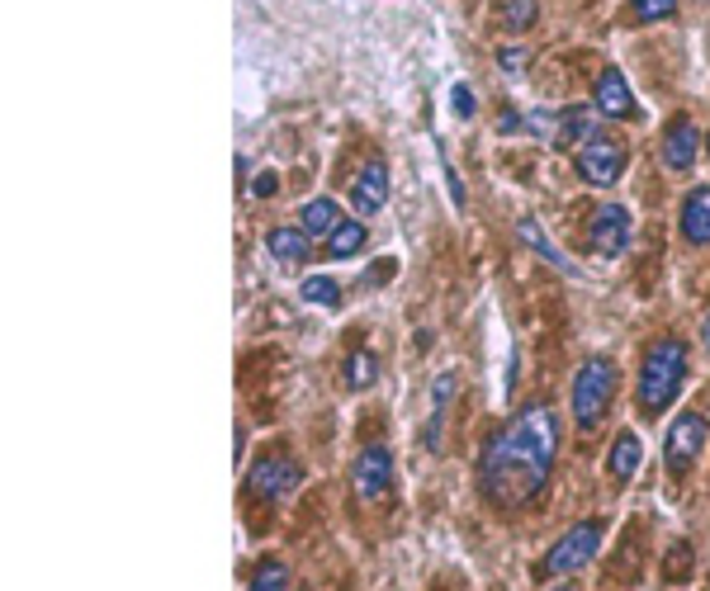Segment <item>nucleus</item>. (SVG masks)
Returning <instances> with one entry per match:
<instances>
[{
	"mask_svg": "<svg viewBox=\"0 0 710 591\" xmlns=\"http://www.w3.org/2000/svg\"><path fill=\"white\" fill-rule=\"evenodd\" d=\"M555 455H559V411L530 403L484 440L478 488H484L493 507H526L549 482Z\"/></svg>",
	"mask_w": 710,
	"mask_h": 591,
	"instance_id": "nucleus-1",
	"label": "nucleus"
},
{
	"mask_svg": "<svg viewBox=\"0 0 710 591\" xmlns=\"http://www.w3.org/2000/svg\"><path fill=\"white\" fill-rule=\"evenodd\" d=\"M682 379H687V342L682 336H659L645 360H639V388L635 398L639 407L649 411V417H659V411L682 393Z\"/></svg>",
	"mask_w": 710,
	"mask_h": 591,
	"instance_id": "nucleus-2",
	"label": "nucleus"
},
{
	"mask_svg": "<svg viewBox=\"0 0 710 591\" xmlns=\"http://www.w3.org/2000/svg\"><path fill=\"white\" fill-rule=\"evenodd\" d=\"M616 398V365L607 360V355H592V360H582L578 379H574V421L582 426V431H592V426L607 417V407Z\"/></svg>",
	"mask_w": 710,
	"mask_h": 591,
	"instance_id": "nucleus-3",
	"label": "nucleus"
},
{
	"mask_svg": "<svg viewBox=\"0 0 710 591\" xmlns=\"http://www.w3.org/2000/svg\"><path fill=\"white\" fill-rule=\"evenodd\" d=\"M601 534H607L601 521H578L555 549L545 553V572L549 578H564V572H578L582 563H592L597 549H601Z\"/></svg>",
	"mask_w": 710,
	"mask_h": 591,
	"instance_id": "nucleus-4",
	"label": "nucleus"
},
{
	"mask_svg": "<svg viewBox=\"0 0 710 591\" xmlns=\"http://www.w3.org/2000/svg\"><path fill=\"white\" fill-rule=\"evenodd\" d=\"M626 161H630V152H626V142H616V137H592L588 147H578V175L588 185H597V190H607V185H616L620 175H626Z\"/></svg>",
	"mask_w": 710,
	"mask_h": 591,
	"instance_id": "nucleus-5",
	"label": "nucleus"
},
{
	"mask_svg": "<svg viewBox=\"0 0 710 591\" xmlns=\"http://www.w3.org/2000/svg\"><path fill=\"white\" fill-rule=\"evenodd\" d=\"M706 417L701 411H678V417H672V426H668V440H663V455H668V469L672 473H687L691 463H697V455L706 450Z\"/></svg>",
	"mask_w": 710,
	"mask_h": 591,
	"instance_id": "nucleus-6",
	"label": "nucleus"
},
{
	"mask_svg": "<svg viewBox=\"0 0 710 591\" xmlns=\"http://www.w3.org/2000/svg\"><path fill=\"white\" fill-rule=\"evenodd\" d=\"M298 482H304V469H298L294 455H265L252 463V473H246V488H252L261 501H284Z\"/></svg>",
	"mask_w": 710,
	"mask_h": 591,
	"instance_id": "nucleus-7",
	"label": "nucleus"
},
{
	"mask_svg": "<svg viewBox=\"0 0 710 591\" xmlns=\"http://www.w3.org/2000/svg\"><path fill=\"white\" fill-rule=\"evenodd\" d=\"M630 232H635V218H630V208L626 204H601L592 213V227H588V237H592V251L597 256H626V246H630Z\"/></svg>",
	"mask_w": 710,
	"mask_h": 591,
	"instance_id": "nucleus-8",
	"label": "nucleus"
},
{
	"mask_svg": "<svg viewBox=\"0 0 710 591\" xmlns=\"http://www.w3.org/2000/svg\"><path fill=\"white\" fill-rule=\"evenodd\" d=\"M388 488H394V455H388V445H365L355 459V492L365 501H379Z\"/></svg>",
	"mask_w": 710,
	"mask_h": 591,
	"instance_id": "nucleus-9",
	"label": "nucleus"
},
{
	"mask_svg": "<svg viewBox=\"0 0 710 591\" xmlns=\"http://www.w3.org/2000/svg\"><path fill=\"white\" fill-rule=\"evenodd\" d=\"M351 204L361 218H369V213H379L388 204V166H384V156H369L361 175H355V185H351Z\"/></svg>",
	"mask_w": 710,
	"mask_h": 591,
	"instance_id": "nucleus-10",
	"label": "nucleus"
},
{
	"mask_svg": "<svg viewBox=\"0 0 710 591\" xmlns=\"http://www.w3.org/2000/svg\"><path fill=\"white\" fill-rule=\"evenodd\" d=\"M592 110L601 119H630L635 114V91H630V81H626V71H616L607 67L597 77V95H592Z\"/></svg>",
	"mask_w": 710,
	"mask_h": 591,
	"instance_id": "nucleus-11",
	"label": "nucleus"
},
{
	"mask_svg": "<svg viewBox=\"0 0 710 591\" xmlns=\"http://www.w3.org/2000/svg\"><path fill=\"white\" fill-rule=\"evenodd\" d=\"M697 152H701V133H697V123H691V119H672V123H668V133H663V147H659L663 166L682 175V171H691V161H697Z\"/></svg>",
	"mask_w": 710,
	"mask_h": 591,
	"instance_id": "nucleus-12",
	"label": "nucleus"
},
{
	"mask_svg": "<svg viewBox=\"0 0 710 591\" xmlns=\"http://www.w3.org/2000/svg\"><path fill=\"white\" fill-rule=\"evenodd\" d=\"M308 232L298 223H284V227H271L265 232V251H271V261L280 265H304L308 261Z\"/></svg>",
	"mask_w": 710,
	"mask_h": 591,
	"instance_id": "nucleus-13",
	"label": "nucleus"
},
{
	"mask_svg": "<svg viewBox=\"0 0 710 591\" xmlns=\"http://www.w3.org/2000/svg\"><path fill=\"white\" fill-rule=\"evenodd\" d=\"M678 223H682V237H687L691 246H710V185H701V190L687 194Z\"/></svg>",
	"mask_w": 710,
	"mask_h": 591,
	"instance_id": "nucleus-14",
	"label": "nucleus"
},
{
	"mask_svg": "<svg viewBox=\"0 0 710 591\" xmlns=\"http://www.w3.org/2000/svg\"><path fill=\"white\" fill-rule=\"evenodd\" d=\"M639 459H645V445H639V436H635V431H620V436L611 440L607 469H611L616 482H630V478L639 473Z\"/></svg>",
	"mask_w": 710,
	"mask_h": 591,
	"instance_id": "nucleus-15",
	"label": "nucleus"
},
{
	"mask_svg": "<svg viewBox=\"0 0 710 591\" xmlns=\"http://www.w3.org/2000/svg\"><path fill=\"white\" fill-rule=\"evenodd\" d=\"M597 137V114L588 110V104H568L564 110V123H559V142L564 147H588V142Z\"/></svg>",
	"mask_w": 710,
	"mask_h": 591,
	"instance_id": "nucleus-16",
	"label": "nucleus"
},
{
	"mask_svg": "<svg viewBox=\"0 0 710 591\" xmlns=\"http://www.w3.org/2000/svg\"><path fill=\"white\" fill-rule=\"evenodd\" d=\"M298 227H304L308 237H323L327 242L332 232L342 227V208H336V200H327V194H323V200H308L304 213H298Z\"/></svg>",
	"mask_w": 710,
	"mask_h": 591,
	"instance_id": "nucleus-17",
	"label": "nucleus"
},
{
	"mask_svg": "<svg viewBox=\"0 0 710 591\" xmlns=\"http://www.w3.org/2000/svg\"><path fill=\"white\" fill-rule=\"evenodd\" d=\"M361 246H365V223L361 218H342V227L327 237V256L332 261H351V256H361Z\"/></svg>",
	"mask_w": 710,
	"mask_h": 591,
	"instance_id": "nucleus-18",
	"label": "nucleus"
},
{
	"mask_svg": "<svg viewBox=\"0 0 710 591\" xmlns=\"http://www.w3.org/2000/svg\"><path fill=\"white\" fill-rule=\"evenodd\" d=\"M298 294H304V303H313V308H336V303H342V284L332 275H308L298 284Z\"/></svg>",
	"mask_w": 710,
	"mask_h": 591,
	"instance_id": "nucleus-19",
	"label": "nucleus"
},
{
	"mask_svg": "<svg viewBox=\"0 0 710 591\" xmlns=\"http://www.w3.org/2000/svg\"><path fill=\"white\" fill-rule=\"evenodd\" d=\"M450 393H455V374H440L436 388H432V426H426V445H432V450H436V440H440V421H446Z\"/></svg>",
	"mask_w": 710,
	"mask_h": 591,
	"instance_id": "nucleus-20",
	"label": "nucleus"
},
{
	"mask_svg": "<svg viewBox=\"0 0 710 591\" xmlns=\"http://www.w3.org/2000/svg\"><path fill=\"white\" fill-rule=\"evenodd\" d=\"M517 232H521V242H530V246H536V251H540V256H545L549 265H559V271H564V275H574V265H568V261H564V251H559L555 242H549V237H540V227H536V223H530V218H521V223H517Z\"/></svg>",
	"mask_w": 710,
	"mask_h": 591,
	"instance_id": "nucleus-21",
	"label": "nucleus"
},
{
	"mask_svg": "<svg viewBox=\"0 0 710 591\" xmlns=\"http://www.w3.org/2000/svg\"><path fill=\"white\" fill-rule=\"evenodd\" d=\"M252 591H290V563H280V559L256 563V572H252Z\"/></svg>",
	"mask_w": 710,
	"mask_h": 591,
	"instance_id": "nucleus-22",
	"label": "nucleus"
},
{
	"mask_svg": "<svg viewBox=\"0 0 710 591\" xmlns=\"http://www.w3.org/2000/svg\"><path fill=\"white\" fill-rule=\"evenodd\" d=\"M678 0H630V24H663L672 20Z\"/></svg>",
	"mask_w": 710,
	"mask_h": 591,
	"instance_id": "nucleus-23",
	"label": "nucleus"
},
{
	"mask_svg": "<svg viewBox=\"0 0 710 591\" xmlns=\"http://www.w3.org/2000/svg\"><path fill=\"white\" fill-rule=\"evenodd\" d=\"M375 379H379L375 355H369V350H355L351 360H346V384H351V388H369Z\"/></svg>",
	"mask_w": 710,
	"mask_h": 591,
	"instance_id": "nucleus-24",
	"label": "nucleus"
},
{
	"mask_svg": "<svg viewBox=\"0 0 710 591\" xmlns=\"http://www.w3.org/2000/svg\"><path fill=\"white\" fill-rule=\"evenodd\" d=\"M559 123H564V110H530L526 129L536 133V137H549V142H559Z\"/></svg>",
	"mask_w": 710,
	"mask_h": 591,
	"instance_id": "nucleus-25",
	"label": "nucleus"
},
{
	"mask_svg": "<svg viewBox=\"0 0 710 591\" xmlns=\"http://www.w3.org/2000/svg\"><path fill=\"white\" fill-rule=\"evenodd\" d=\"M530 24H536V0H511V6H507V29L511 33H526Z\"/></svg>",
	"mask_w": 710,
	"mask_h": 591,
	"instance_id": "nucleus-26",
	"label": "nucleus"
},
{
	"mask_svg": "<svg viewBox=\"0 0 710 591\" xmlns=\"http://www.w3.org/2000/svg\"><path fill=\"white\" fill-rule=\"evenodd\" d=\"M530 62V52L517 43V48H497V67H503V77H521Z\"/></svg>",
	"mask_w": 710,
	"mask_h": 591,
	"instance_id": "nucleus-27",
	"label": "nucleus"
},
{
	"mask_svg": "<svg viewBox=\"0 0 710 591\" xmlns=\"http://www.w3.org/2000/svg\"><path fill=\"white\" fill-rule=\"evenodd\" d=\"M450 110H455V119H474V110H478V100H474V91H469L465 81H459L455 91H450Z\"/></svg>",
	"mask_w": 710,
	"mask_h": 591,
	"instance_id": "nucleus-28",
	"label": "nucleus"
},
{
	"mask_svg": "<svg viewBox=\"0 0 710 591\" xmlns=\"http://www.w3.org/2000/svg\"><path fill=\"white\" fill-rule=\"evenodd\" d=\"M440 166H446V185H450V200H455V208H465V185H459V175H455V166L446 156H440Z\"/></svg>",
	"mask_w": 710,
	"mask_h": 591,
	"instance_id": "nucleus-29",
	"label": "nucleus"
},
{
	"mask_svg": "<svg viewBox=\"0 0 710 591\" xmlns=\"http://www.w3.org/2000/svg\"><path fill=\"white\" fill-rule=\"evenodd\" d=\"M275 185H280V175H275V171H261V175H256V185H252V190H256V200H271Z\"/></svg>",
	"mask_w": 710,
	"mask_h": 591,
	"instance_id": "nucleus-30",
	"label": "nucleus"
},
{
	"mask_svg": "<svg viewBox=\"0 0 710 591\" xmlns=\"http://www.w3.org/2000/svg\"><path fill=\"white\" fill-rule=\"evenodd\" d=\"M521 129H526L521 114H503V119H497V133H521Z\"/></svg>",
	"mask_w": 710,
	"mask_h": 591,
	"instance_id": "nucleus-31",
	"label": "nucleus"
},
{
	"mask_svg": "<svg viewBox=\"0 0 710 591\" xmlns=\"http://www.w3.org/2000/svg\"><path fill=\"white\" fill-rule=\"evenodd\" d=\"M701 342H706V350H710V313H706V322H701Z\"/></svg>",
	"mask_w": 710,
	"mask_h": 591,
	"instance_id": "nucleus-32",
	"label": "nucleus"
},
{
	"mask_svg": "<svg viewBox=\"0 0 710 591\" xmlns=\"http://www.w3.org/2000/svg\"><path fill=\"white\" fill-rule=\"evenodd\" d=\"M555 591H578V587H574V582H564V587H555Z\"/></svg>",
	"mask_w": 710,
	"mask_h": 591,
	"instance_id": "nucleus-33",
	"label": "nucleus"
},
{
	"mask_svg": "<svg viewBox=\"0 0 710 591\" xmlns=\"http://www.w3.org/2000/svg\"><path fill=\"white\" fill-rule=\"evenodd\" d=\"M706 147H710V133H706Z\"/></svg>",
	"mask_w": 710,
	"mask_h": 591,
	"instance_id": "nucleus-34",
	"label": "nucleus"
}]
</instances>
